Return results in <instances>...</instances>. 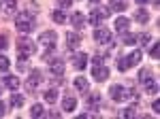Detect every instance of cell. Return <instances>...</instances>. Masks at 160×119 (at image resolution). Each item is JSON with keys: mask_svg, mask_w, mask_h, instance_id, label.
<instances>
[{"mask_svg": "<svg viewBox=\"0 0 160 119\" xmlns=\"http://www.w3.org/2000/svg\"><path fill=\"white\" fill-rule=\"evenodd\" d=\"M139 81H141L143 85H148V83L154 81V77L149 74V70H141V72H139Z\"/></svg>", "mask_w": 160, "mask_h": 119, "instance_id": "7402d4cb", "label": "cell"}, {"mask_svg": "<svg viewBox=\"0 0 160 119\" xmlns=\"http://www.w3.org/2000/svg\"><path fill=\"white\" fill-rule=\"evenodd\" d=\"M49 117H53V119H58V117H60V113H58V111H51V113H49Z\"/></svg>", "mask_w": 160, "mask_h": 119, "instance_id": "8d00e7d4", "label": "cell"}, {"mask_svg": "<svg viewBox=\"0 0 160 119\" xmlns=\"http://www.w3.org/2000/svg\"><path fill=\"white\" fill-rule=\"evenodd\" d=\"M92 77H94L96 81H107V77H109V68H105L102 64H98V66H94Z\"/></svg>", "mask_w": 160, "mask_h": 119, "instance_id": "9c48e42d", "label": "cell"}, {"mask_svg": "<svg viewBox=\"0 0 160 119\" xmlns=\"http://www.w3.org/2000/svg\"><path fill=\"white\" fill-rule=\"evenodd\" d=\"M4 85H7L11 92H15V89L19 87V79H17V77H4Z\"/></svg>", "mask_w": 160, "mask_h": 119, "instance_id": "ac0fdd59", "label": "cell"}, {"mask_svg": "<svg viewBox=\"0 0 160 119\" xmlns=\"http://www.w3.org/2000/svg\"><path fill=\"white\" fill-rule=\"evenodd\" d=\"M128 26H130V21H128L126 17H118V19H115V30H118V32H126Z\"/></svg>", "mask_w": 160, "mask_h": 119, "instance_id": "2e32d148", "label": "cell"}, {"mask_svg": "<svg viewBox=\"0 0 160 119\" xmlns=\"http://www.w3.org/2000/svg\"><path fill=\"white\" fill-rule=\"evenodd\" d=\"M137 2H139V4H145V2H149V0H137Z\"/></svg>", "mask_w": 160, "mask_h": 119, "instance_id": "74e56055", "label": "cell"}, {"mask_svg": "<svg viewBox=\"0 0 160 119\" xmlns=\"http://www.w3.org/2000/svg\"><path fill=\"white\" fill-rule=\"evenodd\" d=\"M73 64H75V68H79V70H83L88 66V55L86 53H77L73 58Z\"/></svg>", "mask_w": 160, "mask_h": 119, "instance_id": "7c38bea8", "label": "cell"}, {"mask_svg": "<svg viewBox=\"0 0 160 119\" xmlns=\"http://www.w3.org/2000/svg\"><path fill=\"white\" fill-rule=\"evenodd\" d=\"M149 55H152L154 60H158V45H156V43L152 45V49H149Z\"/></svg>", "mask_w": 160, "mask_h": 119, "instance_id": "4dcf8cb0", "label": "cell"}, {"mask_svg": "<svg viewBox=\"0 0 160 119\" xmlns=\"http://www.w3.org/2000/svg\"><path fill=\"white\" fill-rule=\"evenodd\" d=\"M24 104V96L22 94H11V107L13 108H19Z\"/></svg>", "mask_w": 160, "mask_h": 119, "instance_id": "44dd1931", "label": "cell"}, {"mask_svg": "<svg viewBox=\"0 0 160 119\" xmlns=\"http://www.w3.org/2000/svg\"><path fill=\"white\" fill-rule=\"evenodd\" d=\"M56 40H58V34H56L53 30H47V32H43V34H41V38H38V43H41L43 47L47 49V51H51V49L56 47Z\"/></svg>", "mask_w": 160, "mask_h": 119, "instance_id": "8992f818", "label": "cell"}, {"mask_svg": "<svg viewBox=\"0 0 160 119\" xmlns=\"http://www.w3.org/2000/svg\"><path fill=\"white\" fill-rule=\"evenodd\" d=\"M98 107H100V96L98 94H92L90 98H88V108L94 111V108H98Z\"/></svg>", "mask_w": 160, "mask_h": 119, "instance_id": "e0dca14e", "label": "cell"}, {"mask_svg": "<svg viewBox=\"0 0 160 119\" xmlns=\"http://www.w3.org/2000/svg\"><path fill=\"white\" fill-rule=\"evenodd\" d=\"M58 7H62V9H68V7H71V0H58Z\"/></svg>", "mask_w": 160, "mask_h": 119, "instance_id": "d6a6232c", "label": "cell"}, {"mask_svg": "<svg viewBox=\"0 0 160 119\" xmlns=\"http://www.w3.org/2000/svg\"><path fill=\"white\" fill-rule=\"evenodd\" d=\"M152 108H154L156 113H158V111H160V102H158V100H154V104H152Z\"/></svg>", "mask_w": 160, "mask_h": 119, "instance_id": "e575fe53", "label": "cell"}, {"mask_svg": "<svg viewBox=\"0 0 160 119\" xmlns=\"http://www.w3.org/2000/svg\"><path fill=\"white\" fill-rule=\"evenodd\" d=\"M111 15V9H107V7H94L92 9V13H90V24L92 26H98L102 19H107Z\"/></svg>", "mask_w": 160, "mask_h": 119, "instance_id": "5b68a950", "label": "cell"}, {"mask_svg": "<svg viewBox=\"0 0 160 119\" xmlns=\"http://www.w3.org/2000/svg\"><path fill=\"white\" fill-rule=\"evenodd\" d=\"M135 19L139 21V24H148V19H149V13L145 11V9H139V11L135 13Z\"/></svg>", "mask_w": 160, "mask_h": 119, "instance_id": "d6986e66", "label": "cell"}, {"mask_svg": "<svg viewBox=\"0 0 160 119\" xmlns=\"http://www.w3.org/2000/svg\"><path fill=\"white\" fill-rule=\"evenodd\" d=\"M137 40H141V45H143V47H148L149 43H152L149 34H137Z\"/></svg>", "mask_w": 160, "mask_h": 119, "instance_id": "83f0119b", "label": "cell"}, {"mask_svg": "<svg viewBox=\"0 0 160 119\" xmlns=\"http://www.w3.org/2000/svg\"><path fill=\"white\" fill-rule=\"evenodd\" d=\"M92 64H94V66L102 64V58H100V55H94V58H92Z\"/></svg>", "mask_w": 160, "mask_h": 119, "instance_id": "836d02e7", "label": "cell"}, {"mask_svg": "<svg viewBox=\"0 0 160 119\" xmlns=\"http://www.w3.org/2000/svg\"><path fill=\"white\" fill-rule=\"evenodd\" d=\"M15 28H17L22 34L32 32V30H34V17H32V15H28V11L19 13V15L15 17Z\"/></svg>", "mask_w": 160, "mask_h": 119, "instance_id": "6da1fadb", "label": "cell"}, {"mask_svg": "<svg viewBox=\"0 0 160 119\" xmlns=\"http://www.w3.org/2000/svg\"><path fill=\"white\" fill-rule=\"evenodd\" d=\"M109 96H111V100H115V102H124V100L135 98V92H132V89H126L122 85H111Z\"/></svg>", "mask_w": 160, "mask_h": 119, "instance_id": "3957f363", "label": "cell"}, {"mask_svg": "<svg viewBox=\"0 0 160 119\" xmlns=\"http://www.w3.org/2000/svg\"><path fill=\"white\" fill-rule=\"evenodd\" d=\"M43 96H45V100H47L49 104H53V102L58 100V92H56V89H47V92H45Z\"/></svg>", "mask_w": 160, "mask_h": 119, "instance_id": "603a6c76", "label": "cell"}, {"mask_svg": "<svg viewBox=\"0 0 160 119\" xmlns=\"http://www.w3.org/2000/svg\"><path fill=\"white\" fill-rule=\"evenodd\" d=\"M49 68L53 74H62L64 72V62L62 60H49Z\"/></svg>", "mask_w": 160, "mask_h": 119, "instance_id": "4fadbf2b", "label": "cell"}, {"mask_svg": "<svg viewBox=\"0 0 160 119\" xmlns=\"http://www.w3.org/2000/svg\"><path fill=\"white\" fill-rule=\"evenodd\" d=\"M51 19H53L56 24H64V21H66V15H64V11H53Z\"/></svg>", "mask_w": 160, "mask_h": 119, "instance_id": "cb8c5ba5", "label": "cell"}, {"mask_svg": "<svg viewBox=\"0 0 160 119\" xmlns=\"http://www.w3.org/2000/svg\"><path fill=\"white\" fill-rule=\"evenodd\" d=\"M4 7H7L9 13H15V9H17V0H4Z\"/></svg>", "mask_w": 160, "mask_h": 119, "instance_id": "4316f807", "label": "cell"}, {"mask_svg": "<svg viewBox=\"0 0 160 119\" xmlns=\"http://www.w3.org/2000/svg\"><path fill=\"white\" fill-rule=\"evenodd\" d=\"M79 43H81V36L79 34H75V32H68V34H66V47L68 49H77Z\"/></svg>", "mask_w": 160, "mask_h": 119, "instance_id": "30bf717a", "label": "cell"}, {"mask_svg": "<svg viewBox=\"0 0 160 119\" xmlns=\"http://www.w3.org/2000/svg\"><path fill=\"white\" fill-rule=\"evenodd\" d=\"M41 81H43V74H41L38 70H32L30 77H28V81H26V92H28V94L37 92V87L41 85Z\"/></svg>", "mask_w": 160, "mask_h": 119, "instance_id": "52a82bcc", "label": "cell"}, {"mask_svg": "<svg viewBox=\"0 0 160 119\" xmlns=\"http://www.w3.org/2000/svg\"><path fill=\"white\" fill-rule=\"evenodd\" d=\"M4 113H7V108H4V104L0 102V117H4Z\"/></svg>", "mask_w": 160, "mask_h": 119, "instance_id": "d590c367", "label": "cell"}, {"mask_svg": "<svg viewBox=\"0 0 160 119\" xmlns=\"http://www.w3.org/2000/svg\"><path fill=\"white\" fill-rule=\"evenodd\" d=\"M94 40H96L98 45H109L111 43V30H107V28H96Z\"/></svg>", "mask_w": 160, "mask_h": 119, "instance_id": "ba28073f", "label": "cell"}, {"mask_svg": "<svg viewBox=\"0 0 160 119\" xmlns=\"http://www.w3.org/2000/svg\"><path fill=\"white\" fill-rule=\"evenodd\" d=\"M141 62V51H132L130 55H124V58L118 60V70H128V68H132Z\"/></svg>", "mask_w": 160, "mask_h": 119, "instance_id": "277c9868", "label": "cell"}, {"mask_svg": "<svg viewBox=\"0 0 160 119\" xmlns=\"http://www.w3.org/2000/svg\"><path fill=\"white\" fill-rule=\"evenodd\" d=\"M126 7H128L126 0H109V9L113 11H126Z\"/></svg>", "mask_w": 160, "mask_h": 119, "instance_id": "9a60e30c", "label": "cell"}, {"mask_svg": "<svg viewBox=\"0 0 160 119\" xmlns=\"http://www.w3.org/2000/svg\"><path fill=\"white\" fill-rule=\"evenodd\" d=\"M7 47H9V38H7V36H0V51L7 49Z\"/></svg>", "mask_w": 160, "mask_h": 119, "instance_id": "1f68e13d", "label": "cell"}, {"mask_svg": "<svg viewBox=\"0 0 160 119\" xmlns=\"http://www.w3.org/2000/svg\"><path fill=\"white\" fill-rule=\"evenodd\" d=\"M120 117H135V107L132 108H124L122 113H120Z\"/></svg>", "mask_w": 160, "mask_h": 119, "instance_id": "f546056e", "label": "cell"}, {"mask_svg": "<svg viewBox=\"0 0 160 119\" xmlns=\"http://www.w3.org/2000/svg\"><path fill=\"white\" fill-rule=\"evenodd\" d=\"M9 66H11V60L7 55H0V70H9Z\"/></svg>", "mask_w": 160, "mask_h": 119, "instance_id": "484cf974", "label": "cell"}, {"mask_svg": "<svg viewBox=\"0 0 160 119\" xmlns=\"http://www.w3.org/2000/svg\"><path fill=\"white\" fill-rule=\"evenodd\" d=\"M71 24H73L77 30H81L83 24H86V17H83L81 13H73V15H71Z\"/></svg>", "mask_w": 160, "mask_h": 119, "instance_id": "5bb4252c", "label": "cell"}, {"mask_svg": "<svg viewBox=\"0 0 160 119\" xmlns=\"http://www.w3.org/2000/svg\"><path fill=\"white\" fill-rule=\"evenodd\" d=\"M77 107V98L75 96H64V100H62V111H75Z\"/></svg>", "mask_w": 160, "mask_h": 119, "instance_id": "8fae6325", "label": "cell"}, {"mask_svg": "<svg viewBox=\"0 0 160 119\" xmlns=\"http://www.w3.org/2000/svg\"><path fill=\"white\" fill-rule=\"evenodd\" d=\"M75 87H77L81 94H86L88 92V81L83 79V77H77V79H75Z\"/></svg>", "mask_w": 160, "mask_h": 119, "instance_id": "ffe728a7", "label": "cell"}, {"mask_svg": "<svg viewBox=\"0 0 160 119\" xmlns=\"http://www.w3.org/2000/svg\"><path fill=\"white\" fill-rule=\"evenodd\" d=\"M137 43V34H126L124 36V45H135Z\"/></svg>", "mask_w": 160, "mask_h": 119, "instance_id": "f1b7e54d", "label": "cell"}, {"mask_svg": "<svg viewBox=\"0 0 160 119\" xmlns=\"http://www.w3.org/2000/svg\"><path fill=\"white\" fill-rule=\"evenodd\" d=\"M34 49H37V45L30 38H26V36L17 38V55H19V60H28L34 53Z\"/></svg>", "mask_w": 160, "mask_h": 119, "instance_id": "7a4b0ae2", "label": "cell"}, {"mask_svg": "<svg viewBox=\"0 0 160 119\" xmlns=\"http://www.w3.org/2000/svg\"><path fill=\"white\" fill-rule=\"evenodd\" d=\"M30 115H32V117H43V115H45V108L41 107V104H34V107L30 108Z\"/></svg>", "mask_w": 160, "mask_h": 119, "instance_id": "d4e9b609", "label": "cell"}]
</instances>
